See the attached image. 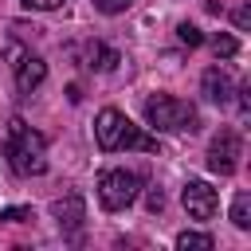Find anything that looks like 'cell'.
I'll use <instances>...</instances> for the list:
<instances>
[{
    "mask_svg": "<svg viewBox=\"0 0 251 251\" xmlns=\"http://www.w3.org/2000/svg\"><path fill=\"white\" fill-rule=\"evenodd\" d=\"M231 224L239 231H251V196L247 192H235V200H231Z\"/></svg>",
    "mask_w": 251,
    "mask_h": 251,
    "instance_id": "12",
    "label": "cell"
},
{
    "mask_svg": "<svg viewBox=\"0 0 251 251\" xmlns=\"http://www.w3.org/2000/svg\"><path fill=\"white\" fill-rule=\"evenodd\" d=\"M51 216L59 220V227H63V235H67V239H78L82 220H86V204H82V196H78V192H71V196H63V200H55V204H51Z\"/></svg>",
    "mask_w": 251,
    "mask_h": 251,
    "instance_id": "8",
    "label": "cell"
},
{
    "mask_svg": "<svg viewBox=\"0 0 251 251\" xmlns=\"http://www.w3.org/2000/svg\"><path fill=\"white\" fill-rule=\"evenodd\" d=\"M239 165V133L235 129H220L208 145V169L220 176H231Z\"/></svg>",
    "mask_w": 251,
    "mask_h": 251,
    "instance_id": "5",
    "label": "cell"
},
{
    "mask_svg": "<svg viewBox=\"0 0 251 251\" xmlns=\"http://www.w3.org/2000/svg\"><path fill=\"white\" fill-rule=\"evenodd\" d=\"M145 122L165 133H180V129H196L200 118H196V106H188L184 98L153 94V98H145Z\"/></svg>",
    "mask_w": 251,
    "mask_h": 251,
    "instance_id": "3",
    "label": "cell"
},
{
    "mask_svg": "<svg viewBox=\"0 0 251 251\" xmlns=\"http://www.w3.org/2000/svg\"><path fill=\"white\" fill-rule=\"evenodd\" d=\"M145 204H149V212H161V208H165V192H161V188H149Z\"/></svg>",
    "mask_w": 251,
    "mask_h": 251,
    "instance_id": "17",
    "label": "cell"
},
{
    "mask_svg": "<svg viewBox=\"0 0 251 251\" xmlns=\"http://www.w3.org/2000/svg\"><path fill=\"white\" fill-rule=\"evenodd\" d=\"M8 59H12V71H16V90H20V94H31V90L47 78V63H43L39 55L12 47V51H8Z\"/></svg>",
    "mask_w": 251,
    "mask_h": 251,
    "instance_id": "6",
    "label": "cell"
},
{
    "mask_svg": "<svg viewBox=\"0 0 251 251\" xmlns=\"http://www.w3.org/2000/svg\"><path fill=\"white\" fill-rule=\"evenodd\" d=\"M200 86H204V98H208V102H216V106H227V102H231V78H227L220 67H208Z\"/></svg>",
    "mask_w": 251,
    "mask_h": 251,
    "instance_id": "9",
    "label": "cell"
},
{
    "mask_svg": "<svg viewBox=\"0 0 251 251\" xmlns=\"http://www.w3.org/2000/svg\"><path fill=\"white\" fill-rule=\"evenodd\" d=\"M27 8H35V12H55V8H63V0H24Z\"/></svg>",
    "mask_w": 251,
    "mask_h": 251,
    "instance_id": "18",
    "label": "cell"
},
{
    "mask_svg": "<svg viewBox=\"0 0 251 251\" xmlns=\"http://www.w3.org/2000/svg\"><path fill=\"white\" fill-rule=\"evenodd\" d=\"M133 0H94V8L98 12H106V16H118V12H126Z\"/></svg>",
    "mask_w": 251,
    "mask_h": 251,
    "instance_id": "16",
    "label": "cell"
},
{
    "mask_svg": "<svg viewBox=\"0 0 251 251\" xmlns=\"http://www.w3.org/2000/svg\"><path fill=\"white\" fill-rule=\"evenodd\" d=\"M247 24H251V8L239 4V8H235V27H247Z\"/></svg>",
    "mask_w": 251,
    "mask_h": 251,
    "instance_id": "19",
    "label": "cell"
},
{
    "mask_svg": "<svg viewBox=\"0 0 251 251\" xmlns=\"http://www.w3.org/2000/svg\"><path fill=\"white\" fill-rule=\"evenodd\" d=\"M212 47H216V55H220V59H231V55L239 51V43H235L231 35H216V43H212Z\"/></svg>",
    "mask_w": 251,
    "mask_h": 251,
    "instance_id": "14",
    "label": "cell"
},
{
    "mask_svg": "<svg viewBox=\"0 0 251 251\" xmlns=\"http://www.w3.org/2000/svg\"><path fill=\"white\" fill-rule=\"evenodd\" d=\"M0 220L4 224H24V220H31V208H0Z\"/></svg>",
    "mask_w": 251,
    "mask_h": 251,
    "instance_id": "15",
    "label": "cell"
},
{
    "mask_svg": "<svg viewBox=\"0 0 251 251\" xmlns=\"http://www.w3.org/2000/svg\"><path fill=\"white\" fill-rule=\"evenodd\" d=\"M176 39H180L184 47H200V43H204V35H200L196 24H180V27H176Z\"/></svg>",
    "mask_w": 251,
    "mask_h": 251,
    "instance_id": "13",
    "label": "cell"
},
{
    "mask_svg": "<svg viewBox=\"0 0 251 251\" xmlns=\"http://www.w3.org/2000/svg\"><path fill=\"white\" fill-rule=\"evenodd\" d=\"M4 157H8L12 173H20V176H39V173L47 169V141H43V133H35L24 118H12V122H8Z\"/></svg>",
    "mask_w": 251,
    "mask_h": 251,
    "instance_id": "1",
    "label": "cell"
},
{
    "mask_svg": "<svg viewBox=\"0 0 251 251\" xmlns=\"http://www.w3.org/2000/svg\"><path fill=\"white\" fill-rule=\"evenodd\" d=\"M180 204H184V212L192 220H212L216 208H220V196H216V188L208 180H188L184 192H180Z\"/></svg>",
    "mask_w": 251,
    "mask_h": 251,
    "instance_id": "7",
    "label": "cell"
},
{
    "mask_svg": "<svg viewBox=\"0 0 251 251\" xmlns=\"http://www.w3.org/2000/svg\"><path fill=\"white\" fill-rule=\"evenodd\" d=\"M137 188H141L137 173H129V169H106L98 176V204L106 212H122V208H129L137 200Z\"/></svg>",
    "mask_w": 251,
    "mask_h": 251,
    "instance_id": "4",
    "label": "cell"
},
{
    "mask_svg": "<svg viewBox=\"0 0 251 251\" xmlns=\"http://www.w3.org/2000/svg\"><path fill=\"white\" fill-rule=\"evenodd\" d=\"M118 63H122V55H118L114 47H106V43H98V39L86 43V67H90V71H114Z\"/></svg>",
    "mask_w": 251,
    "mask_h": 251,
    "instance_id": "10",
    "label": "cell"
},
{
    "mask_svg": "<svg viewBox=\"0 0 251 251\" xmlns=\"http://www.w3.org/2000/svg\"><path fill=\"white\" fill-rule=\"evenodd\" d=\"M216 239L208 231H180L176 235V251H212Z\"/></svg>",
    "mask_w": 251,
    "mask_h": 251,
    "instance_id": "11",
    "label": "cell"
},
{
    "mask_svg": "<svg viewBox=\"0 0 251 251\" xmlns=\"http://www.w3.org/2000/svg\"><path fill=\"white\" fill-rule=\"evenodd\" d=\"M94 141H98V149H102V153H114V149H141V153H157V137L141 133V129H137L122 110H114V106L98 110V118H94Z\"/></svg>",
    "mask_w": 251,
    "mask_h": 251,
    "instance_id": "2",
    "label": "cell"
}]
</instances>
